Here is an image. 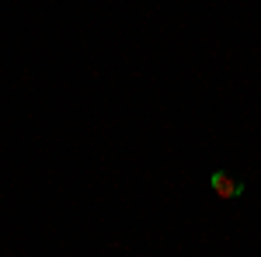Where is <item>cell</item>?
I'll return each instance as SVG.
<instances>
[{
  "label": "cell",
  "instance_id": "obj_1",
  "mask_svg": "<svg viewBox=\"0 0 261 257\" xmlns=\"http://www.w3.org/2000/svg\"><path fill=\"white\" fill-rule=\"evenodd\" d=\"M209 188L216 191V198H226V202H233V198L244 195V184L233 174H226V170H213L209 174Z\"/></svg>",
  "mask_w": 261,
  "mask_h": 257
}]
</instances>
